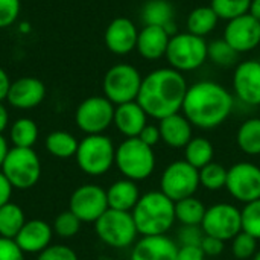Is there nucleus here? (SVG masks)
<instances>
[{"label": "nucleus", "instance_id": "603ef678", "mask_svg": "<svg viewBox=\"0 0 260 260\" xmlns=\"http://www.w3.org/2000/svg\"><path fill=\"white\" fill-rule=\"evenodd\" d=\"M30 29V26H29V23H23V24H20V30H23V32H27Z\"/></svg>", "mask_w": 260, "mask_h": 260}, {"label": "nucleus", "instance_id": "c756f323", "mask_svg": "<svg viewBox=\"0 0 260 260\" xmlns=\"http://www.w3.org/2000/svg\"><path fill=\"white\" fill-rule=\"evenodd\" d=\"M24 212L18 204L8 203L0 207V236L6 239H14L21 227L24 225Z\"/></svg>", "mask_w": 260, "mask_h": 260}, {"label": "nucleus", "instance_id": "f3484780", "mask_svg": "<svg viewBox=\"0 0 260 260\" xmlns=\"http://www.w3.org/2000/svg\"><path fill=\"white\" fill-rule=\"evenodd\" d=\"M46 98V85L34 76H23L11 82L8 98L11 107L17 110H32Z\"/></svg>", "mask_w": 260, "mask_h": 260}, {"label": "nucleus", "instance_id": "dca6fc26", "mask_svg": "<svg viewBox=\"0 0 260 260\" xmlns=\"http://www.w3.org/2000/svg\"><path fill=\"white\" fill-rule=\"evenodd\" d=\"M224 40L238 53L254 50L260 44V21L250 14H244L227 21Z\"/></svg>", "mask_w": 260, "mask_h": 260}, {"label": "nucleus", "instance_id": "473e14b6", "mask_svg": "<svg viewBox=\"0 0 260 260\" xmlns=\"http://www.w3.org/2000/svg\"><path fill=\"white\" fill-rule=\"evenodd\" d=\"M229 169L224 168L221 163L212 161L200 169V186L206 190L218 192L225 187Z\"/></svg>", "mask_w": 260, "mask_h": 260}, {"label": "nucleus", "instance_id": "ddd939ff", "mask_svg": "<svg viewBox=\"0 0 260 260\" xmlns=\"http://www.w3.org/2000/svg\"><path fill=\"white\" fill-rule=\"evenodd\" d=\"M225 189L239 203L260 200V168L250 161H239L229 169Z\"/></svg>", "mask_w": 260, "mask_h": 260}, {"label": "nucleus", "instance_id": "f03ea898", "mask_svg": "<svg viewBox=\"0 0 260 260\" xmlns=\"http://www.w3.org/2000/svg\"><path fill=\"white\" fill-rule=\"evenodd\" d=\"M233 107L235 96L224 85L215 81H198L189 85L181 111L192 126L215 129L230 117Z\"/></svg>", "mask_w": 260, "mask_h": 260}, {"label": "nucleus", "instance_id": "c85d7f7f", "mask_svg": "<svg viewBox=\"0 0 260 260\" xmlns=\"http://www.w3.org/2000/svg\"><path fill=\"white\" fill-rule=\"evenodd\" d=\"M79 142L69 131H52L46 137V149L56 158H70L76 155Z\"/></svg>", "mask_w": 260, "mask_h": 260}, {"label": "nucleus", "instance_id": "20e7f679", "mask_svg": "<svg viewBox=\"0 0 260 260\" xmlns=\"http://www.w3.org/2000/svg\"><path fill=\"white\" fill-rule=\"evenodd\" d=\"M114 165L123 178L133 181L148 180L157 166L155 152L151 146L143 143L139 137L125 139L116 148Z\"/></svg>", "mask_w": 260, "mask_h": 260}, {"label": "nucleus", "instance_id": "c03bdc74", "mask_svg": "<svg viewBox=\"0 0 260 260\" xmlns=\"http://www.w3.org/2000/svg\"><path fill=\"white\" fill-rule=\"evenodd\" d=\"M139 139H140L143 143H146L148 146L154 148V146L161 140V134H160L158 125H149V123H148V125L142 129V133L139 134Z\"/></svg>", "mask_w": 260, "mask_h": 260}, {"label": "nucleus", "instance_id": "3c124183", "mask_svg": "<svg viewBox=\"0 0 260 260\" xmlns=\"http://www.w3.org/2000/svg\"><path fill=\"white\" fill-rule=\"evenodd\" d=\"M250 15H253L256 20L260 21V0H251V5H250V11H248Z\"/></svg>", "mask_w": 260, "mask_h": 260}, {"label": "nucleus", "instance_id": "412c9836", "mask_svg": "<svg viewBox=\"0 0 260 260\" xmlns=\"http://www.w3.org/2000/svg\"><path fill=\"white\" fill-rule=\"evenodd\" d=\"M113 123L126 139L139 137L142 129L148 125V114L137 101L120 104L114 108Z\"/></svg>", "mask_w": 260, "mask_h": 260}, {"label": "nucleus", "instance_id": "bb28decb", "mask_svg": "<svg viewBox=\"0 0 260 260\" xmlns=\"http://www.w3.org/2000/svg\"><path fill=\"white\" fill-rule=\"evenodd\" d=\"M213 157L215 148L212 142L206 137H192V140L184 146V160L198 171L206 165L212 163Z\"/></svg>", "mask_w": 260, "mask_h": 260}, {"label": "nucleus", "instance_id": "8fccbe9b", "mask_svg": "<svg viewBox=\"0 0 260 260\" xmlns=\"http://www.w3.org/2000/svg\"><path fill=\"white\" fill-rule=\"evenodd\" d=\"M8 151H9L8 142H6V139L3 137V134H0V168H2V165H3V160H5Z\"/></svg>", "mask_w": 260, "mask_h": 260}, {"label": "nucleus", "instance_id": "72a5a7b5", "mask_svg": "<svg viewBox=\"0 0 260 260\" xmlns=\"http://www.w3.org/2000/svg\"><path fill=\"white\" fill-rule=\"evenodd\" d=\"M238 56L239 53L224 38L207 43V59L219 67H230L236 64Z\"/></svg>", "mask_w": 260, "mask_h": 260}, {"label": "nucleus", "instance_id": "6e6552de", "mask_svg": "<svg viewBox=\"0 0 260 260\" xmlns=\"http://www.w3.org/2000/svg\"><path fill=\"white\" fill-rule=\"evenodd\" d=\"M98 238L111 248H128L137 242V227L131 212L108 209L96 222Z\"/></svg>", "mask_w": 260, "mask_h": 260}, {"label": "nucleus", "instance_id": "f8f14e48", "mask_svg": "<svg viewBox=\"0 0 260 260\" xmlns=\"http://www.w3.org/2000/svg\"><path fill=\"white\" fill-rule=\"evenodd\" d=\"M201 229L206 236H213L221 241H232L242 232L241 210L230 203H218L207 207Z\"/></svg>", "mask_w": 260, "mask_h": 260}, {"label": "nucleus", "instance_id": "864d4df0", "mask_svg": "<svg viewBox=\"0 0 260 260\" xmlns=\"http://www.w3.org/2000/svg\"><path fill=\"white\" fill-rule=\"evenodd\" d=\"M251 260H260V250H257V251H256V254L253 256V259Z\"/></svg>", "mask_w": 260, "mask_h": 260}, {"label": "nucleus", "instance_id": "e433bc0d", "mask_svg": "<svg viewBox=\"0 0 260 260\" xmlns=\"http://www.w3.org/2000/svg\"><path fill=\"white\" fill-rule=\"evenodd\" d=\"M242 232L251 235L257 241L260 239V200L251 201L241 210Z\"/></svg>", "mask_w": 260, "mask_h": 260}, {"label": "nucleus", "instance_id": "f257e3e1", "mask_svg": "<svg viewBox=\"0 0 260 260\" xmlns=\"http://www.w3.org/2000/svg\"><path fill=\"white\" fill-rule=\"evenodd\" d=\"M187 88L181 72L172 67L157 69L143 78L137 102L148 117L161 120L181 111Z\"/></svg>", "mask_w": 260, "mask_h": 260}, {"label": "nucleus", "instance_id": "f704fd0d", "mask_svg": "<svg viewBox=\"0 0 260 260\" xmlns=\"http://www.w3.org/2000/svg\"><path fill=\"white\" fill-rule=\"evenodd\" d=\"M251 0H210V8L219 17V20H233L244 14H248Z\"/></svg>", "mask_w": 260, "mask_h": 260}, {"label": "nucleus", "instance_id": "c9c22d12", "mask_svg": "<svg viewBox=\"0 0 260 260\" xmlns=\"http://www.w3.org/2000/svg\"><path fill=\"white\" fill-rule=\"evenodd\" d=\"M81 219L70 210H66L62 213H59L55 221H53V233L62 239H70L73 236H76L81 230Z\"/></svg>", "mask_w": 260, "mask_h": 260}, {"label": "nucleus", "instance_id": "a18cd8bd", "mask_svg": "<svg viewBox=\"0 0 260 260\" xmlns=\"http://www.w3.org/2000/svg\"><path fill=\"white\" fill-rule=\"evenodd\" d=\"M177 260H206V254L203 253L201 247L181 245L178 247Z\"/></svg>", "mask_w": 260, "mask_h": 260}, {"label": "nucleus", "instance_id": "79ce46f5", "mask_svg": "<svg viewBox=\"0 0 260 260\" xmlns=\"http://www.w3.org/2000/svg\"><path fill=\"white\" fill-rule=\"evenodd\" d=\"M0 260H24V253L18 248L14 239L0 236Z\"/></svg>", "mask_w": 260, "mask_h": 260}, {"label": "nucleus", "instance_id": "0eeeda50", "mask_svg": "<svg viewBox=\"0 0 260 260\" xmlns=\"http://www.w3.org/2000/svg\"><path fill=\"white\" fill-rule=\"evenodd\" d=\"M165 58L172 69L181 73L193 72L207 61V43L190 32L175 34L169 40Z\"/></svg>", "mask_w": 260, "mask_h": 260}, {"label": "nucleus", "instance_id": "423d86ee", "mask_svg": "<svg viewBox=\"0 0 260 260\" xmlns=\"http://www.w3.org/2000/svg\"><path fill=\"white\" fill-rule=\"evenodd\" d=\"M0 171L14 189L27 190L34 187L41 177V161L32 148L12 146L9 148Z\"/></svg>", "mask_w": 260, "mask_h": 260}, {"label": "nucleus", "instance_id": "2f4dec72", "mask_svg": "<svg viewBox=\"0 0 260 260\" xmlns=\"http://www.w3.org/2000/svg\"><path fill=\"white\" fill-rule=\"evenodd\" d=\"M38 140V126L29 117H20L11 125V142L15 148H32Z\"/></svg>", "mask_w": 260, "mask_h": 260}, {"label": "nucleus", "instance_id": "ea45409f", "mask_svg": "<svg viewBox=\"0 0 260 260\" xmlns=\"http://www.w3.org/2000/svg\"><path fill=\"white\" fill-rule=\"evenodd\" d=\"M35 260H78V254L67 245H49L40 254H37Z\"/></svg>", "mask_w": 260, "mask_h": 260}, {"label": "nucleus", "instance_id": "37998d69", "mask_svg": "<svg viewBox=\"0 0 260 260\" xmlns=\"http://www.w3.org/2000/svg\"><path fill=\"white\" fill-rule=\"evenodd\" d=\"M200 247H201L203 253L206 254V257L207 256L209 257H216L224 251V241H221L218 238H213V236H206L204 235Z\"/></svg>", "mask_w": 260, "mask_h": 260}, {"label": "nucleus", "instance_id": "6ab92c4d", "mask_svg": "<svg viewBox=\"0 0 260 260\" xmlns=\"http://www.w3.org/2000/svg\"><path fill=\"white\" fill-rule=\"evenodd\" d=\"M52 238L53 229L46 221L30 219L24 222L14 241L24 254H40L50 245Z\"/></svg>", "mask_w": 260, "mask_h": 260}, {"label": "nucleus", "instance_id": "9b49d317", "mask_svg": "<svg viewBox=\"0 0 260 260\" xmlns=\"http://www.w3.org/2000/svg\"><path fill=\"white\" fill-rule=\"evenodd\" d=\"M114 108L116 105L111 104L105 96H90L76 108V126L87 136L104 134L113 125Z\"/></svg>", "mask_w": 260, "mask_h": 260}, {"label": "nucleus", "instance_id": "5701e85b", "mask_svg": "<svg viewBox=\"0 0 260 260\" xmlns=\"http://www.w3.org/2000/svg\"><path fill=\"white\" fill-rule=\"evenodd\" d=\"M161 140L174 149H184V146L192 140L193 137V126L192 123L184 117V114H172L160 120L158 123Z\"/></svg>", "mask_w": 260, "mask_h": 260}, {"label": "nucleus", "instance_id": "a19ab883", "mask_svg": "<svg viewBox=\"0 0 260 260\" xmlns=\"http://www.w3.org/2000/svg\"><path fill=\"white\" fill-rule=\"evenodd\" d=\"M204 238V232L198 225H183L178 232V241L181 245H192L200 247Z\"/></svg>", "mask_w": 260, "mask_h": 260}, {"label": "nucleus", "instance_id": "39448f33", "mask_svg": "<svg viewBox=\"0 0 260 260\" xmlns=\"http://www.w3.org/2000/svg\"><path fill=\"white\" fill-rule=\"evenodd\" d=\"M116 148L113 140L105 134L85 136L76 151V165L90 177L105 175L114 166Z\"/></svg>", "mask_w": 260, "mask_h": 260}, {"label": "nucleus", "instance_id": "49530a36", "mask_svg": "<svg viewBox=\"0 0 260 260\" xmlns=\"http://www.w3.org/2000/svg\"><path fill=\"white\" fill-rule=\"evenodd\" d=\"M12 190H14V187L11 186V183L8 181V178L0 171V207L5 206V204H8L11 201Z\"/></svg>", "mask_w": 260, "mask_h": 260}, {"label": "nucleus", "instance_id": "a211bd4d", "mask_svg": "<svg viewBox=\"0 0 260 260\" xmlns=\"http://www.w3.org/2000/svg\"><path fill=\"white\" fill-rule=\"evenodd\" d=\"M139 29L126 17H117L105 29L104 41L107 49L114 55H128L137 46Z\"/></svg>", "mask_w": 260, "mask_h": 260}, {"label": "nucleus", "instance_id": "4c0bfd02", "mask_svg": "<svg viewBox=\"0 0 260 260\" xmlns=\"http://www.w3.org/2000/svg\"><path fill=\"white\" fill-rule=\"evenodd\" d=\"M256 251H257V239L253 238L251 235L241 232L232 239V253L236 259H253Z\"/></svg>", "mask_w": 260, "mask_h": 260}, {"label": "nucleus", "instance_id": "7ed1b4c3", "mask_svg": "<svg viewBox=\"0 0 260 260\" xmlns=\"http://www.w3.org/2000/svg\"><path fill=\"white\" fill-rule=\"evenodd\" d=\"M131 215L140 236H163L177 221L175 203L161 190L143 193Z\"/></svg>", "mask_w": 260, "mask_h": 260}, {"label": "nucleus", "instance_id": "2eb2a0df", "mask_svg": "<svg viewBox=\"0 0 260 260\" xmlns=\"http://www.w3.org/2000/svg\"><path fill=\"white\" fill-rule=\"evenodd\" d=\"M233 96L248 107L260 105V61L247 59L233 73Z\"/></svg>", "mask_w": 260, "mask_h": 260}, {"label": "nucleus", "instance_id": "9d476101", "mask_svg": "<svg viewBox=\"0 0 260 260\" xmlns=\"http://www.w3.org/2000/svg\"><path fill=\"white\" fill-rule=\"evenodd\" d=\"M200 187V171L186 160L169 163L160 177V190L174 203L193 197Z\"/></svg>", "mask_w": 260, "mask_h": 260}, {"label": "nucleus", "instance_id": "aec40b11", "mask_svg": "<svg viewBox=\"0 0 260 260\" xmlns=\"http://www.w3.org/2000/svg\"><path fill=\"white\" fill-rule=\"evenodd\" d=\"M178 247L163 236H142L133 247L129 260H177Z\"/></svg>", "mask_w": 260, "mask_h": 260}, {"label": "nucleus", "instance_id": "b1692460", "mask_svg": "<svg viewBox=\"0 0 260 260\" xmlns=\"http://www.w3.org/2000/svg\"><path fill=\"white\" fill-rule=\"evenodd\" d=\"M142 21L145 26H160L172 37L177 34L175 11L169 0H148L142 8Z\"/></svg>", "mask_w": 260, "mask_h": 260}, {"label": "nucleus", "instance_id": "58836bf2", "mask_svg": "<svg viewBox=\"0 0 260 260\" xmlns=\"http://www.w3.org/2000/svg\"><path fill=\"white\" fill-rule=\"evenodd\" d=\"M21 11V0H0V29L14 24Z\"/></svg>", "mask_w": 260, "mask_h": 260}, {"label": "nucleus", "instance_id": "a878e982", "mask_svg": "<svg viewBox=\"0 0 260 260\" xmlns=\"http://www.w3.org/2000/svg\"><path fill=\"white\" fill-rule=\"evenodd\" d=\"M236 143L245 155H260V117H251L241 123L236 133Z\"/></svg>", "mask_w": 260, "mask_h": 260}, {"label": "nucleus", "instance_id": "09e8293b", "mask_svg": "<svg viewBox=\"0 0 260 260\" xmlns=\"http://www.w3.org/2000/svg\"><path fill=\"white\" fill-rule=\"evenodd\" d=\"M9 126V113L8 108L3 105V102H0V134H3V131Z\"/></svg>", "mask_w": 260, "mask_h": 260}, {"label": "nucleus", "instance_id": "4468645a", "mask_svg": "<svg viewBox=\"0 0 260 260\" xmlns=\"http://www.w3.org/2000/svg\"><path fill=\"white\" fill-rule=\"evenodd\" d=\"M69 210L73 212L81 222H96L108 210L107 190L91 183L76 187L70 197Z\"/></svg>", "mask_w": 260, "mask_h": 260}, {"label": "nucleus", "instance_id": "cd10ccee", "mask_svg": "<svg viewBox=\"0 0 260 260\" xmlns=\"http://www.w3.org/2000/svg\"><path fill=\"white\" fill-rule=\"evenodd\" d=\"M218 21L219 17L210 6H198L187 15V32L204 38L212 30H215Z\"/></svg>", "mask_w": 260, "mask_h": 260}, {"label": "nucleus", "instance_id": "4be33fe9", "mask_svg": "<svg viewBox=\"0 0 260 260\" xmlns=\"http://www.w3.org/2000/svg\"><path fill=\"white\" fill-rule=\"evenodd\" d=\"M171 35L160 26H143L137 37V52L148 61H157L166 56Z\"/></svg>", "mask_w": 260, "mask_h": 260}, {"label": "nucleus", "instance_id": "393cba45", "mask_svg": "<svg viewBox=\"0 0 260 260\" xmlns=\"http://www.w3.org/2000/svg\"><path fill=\"white\" fill-rule=\"evenodd\" d=\"M140 197L142 195H140L137 183L128 178H120L107 189L108 209H113V210L133 212Z\"/></svg>", "mask_w": 260, "mask_h": 260}, {"label": "nucleus", "instance_id": "7c9ffc66", "mask_svg": "<svg viewBox=\"0 0 260 260\" xmlns=\"http://www.w3.org/2000/svg\"><path fill=\"white\" fill-rule=\"evenodd\" d=\"M206 210L207 207L198 198H195V195L175 203V218L183 225L201 227Z\"/></svg>", "mask_w": 260, "mask_h": 260}, {"label": "nucleus", "instance_id": "de8ad7c7", "mask_svg": "<svg viewBox=\"0 0 260 260\" xmlns=\"http://www.w3.org/2000/svg\"><path fill=\"white\" fill-rule=\"evenodd\" d=\"M11 79L8 76V73L5 72V69L0 67V102H3L8 98V91L11 87Z\"/></svg>", "mask_w": 260, "mask_h": 260}, {"label": "nucleus", "instance_id": "1a4fd4ad", "mask_svg": "<svg viewBox=\"0 0 260 260\" xmlns=\"http://www.w3.org/2000/svg\"><path fill=\"white\" fill-rule=\"evenodd\" d=\"M142 81L143 78L134 66L126 62L116 64L110 67L104 76V96L114 105L137 101Z\"/></svg>", "mask_w": 260, "mask_h": 260}]
</instances>
